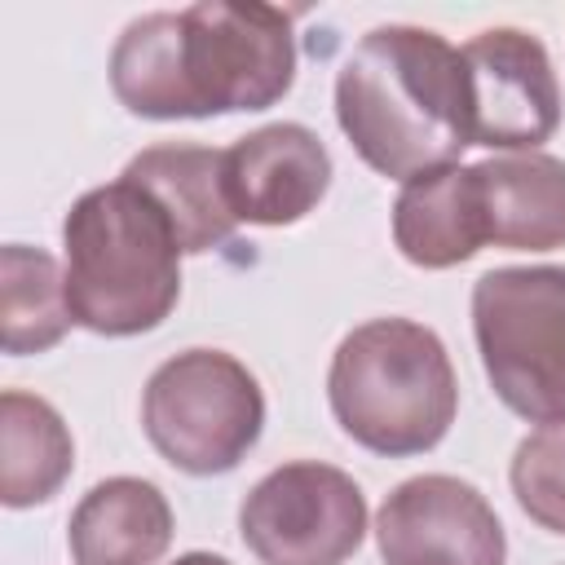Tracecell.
Here are the masks:
<instances>
[{"label":"cell","mask_w":565,"mask_h":565,"mask_svg":"<svg viewBox=\"0 0 565 565\" xmlns=\"http://www.w3.org/2000/svg\"><path fill=\"white\" fill-rule=\"evenodd\" d=\"M110 88L141 119L269 110L296 84L291 13L252 0H199L132 18L110 49Z\"/></svg>","instance_id":"1"},{"label":"cell","mask_w":565,"mask_h":565,"mask_svg":"<svg viewBox=\"0 0 565 565\" xmlns=\"http://www.w3.org/2000/svg\"><path fill=\"white\" fill-rule=\"evenodd\" d=\"M335 119L358 159L388 181L459 163L472 146L463 53L428 26H371L335 71Z\"/></svg>","instance_id":"2"},{"label":"cell","mask_w":565,"mask_h":565,"mask_svg":"<svg viewBox=\"0 0 565 565\" xmlns=\"http://www.w3.org/2000/svg\"><path fill=\"white\" fill-rule=\"evenodd\" d=\"M66 305L93 335L154 331L181 300V238L132 181L84 190L62 216Z\"/></svg>","instance_id":"3"},{"label":"cell","mask_w":565,"mask_h":565,"mask_svg":"<svg viewBox=\"0 0 565 565\" xmlns=\"http://www.w3.org/2000/svg\"><path fill=\"white\" fill-rule=\"evenodd\" d=\"M327 402L344 437L371 455L406 459L450 433L459 380L433 327L415 318H371L335 344Z\"/></svg>","instance_id":"4"},{"label":"cell","mask_w":565,"mask_h":565,"mask_svg":"<svg viewBox=\"0 0 565 565\" xmlns=\"http://www.w3.org/2000/svg\"><path fill=\"white\" fill-rule=\"evenodd\" d=\"M472 335L494 397L530 419H565V265H499L472 282Z\"/></svg>","instance_id":"5"},{"label":"cell","mask_w":565,"mask_h":565,"mask_svg":"<svg viewBox=\"0 0 565 565\" xmlns=\"http://www.w3.org/2000/svg\"><path fill=\"white\" fill-rule=\"evenodd\" d=\"M141 433L177 472H234L265 433L260 380L225 349H185L141 388Z\"/></svg>","instance_id":"6"},{"label":"cell","mask_w":565,"mask_h":565,"mask_svg":"<svg viewBox=\"0 0 565 565\" xmlns=\"http://www.w3.org/2000/svg\"><path fill=\"white\" fill-rule=\"evenodd\" d=\"M238 534L260 565H344L366 539V494L335 463L291 459L243 494Z\"/></svg>","instance_id":"7"},{"label":"cell","mask_w":565,"mask_h":565,"mask_svg":"<svg viewBox=\"0 0 565 565\" xmlns=\"http://www.w3.org/2000/svg\"><path fill=\"white\" fill-rule=\"evenodd\" d=\"M384 565H503L508 539L490 499L450 472L393 486L375 512Z\"/></svg>","instance_id":"8"},{"label":"cell","mask_w":565,"mask_h":565,"mask_svg":"<svg viewBox=\"0 0 565 565\" xmlns=\"http://www.w3.org/2000/svg\"><path fill=\"white\" fill-rule=\"evenodd\" d=\"M459 53L472 97V146L539 150L561 124V84L543 40L521 26H490Z\"/></svg>","instance_id":"9"},{"label":"cell","mask_w":565,"mask_h":565,"mask_svg":"<svg viewBox=\"0 0 565 565\" xmlns=\"http://www.w3.org/2000/svg\"><path fill=\"white\" fill-rule=\"evenodd\" d=\"M331 154L305 124H265L225 150V199L243 225H296L331 190Z\"/></svg>","instance_id":"10"},{"label":"cell","mask_w":565,"mask_h":565,"mask_svg":"<svg viewBox=\"0 0 565 565\" xmlns=\"http://www.w3.org/2000/svg\"><path fill=\"white\" fill-rule=\"evenodd\" d=\"M393 243L419 269H455L486 247L477 163H446L402 181L393 199Z\"/></svg>","instance_id":"11"},{"label":"cell","mask_w":565,"mask_h":565,"mask_svg":"<svg viewBox=\"0 0 565 565\" xmlns=\"http://www.w3.org/2000/svg\"><path fill=\"white\" fill-rule=\"evenodd\" d=\"M119 177L141 185L163 207L185 256L221 247L238 225L225 199V150L163 141L132 154Z\"/></svg>","instance_id":"12"},{"label":"cell","mask_w":565,"mask_h":565,"mask_svg":"<svg viewBox=\"0 0 565 565\" xmlns=\"http://www.w3.org/2000/svg\"><path fill=\"white\" fill-rule=\"evenodd\" d=\"M172 543V503L146 477L97 481L66 521L75 565H159Z\"/></svg>","instance_id":"13"},{"label":"cell","mask_w":565,"mask_h":565,"mask_svg":"<svg viewBox=\"0 0 565 565\" xmlns=\"http://www.w3.org/2000/svg\"><path fill=\"white\" fill-rule=\"evenodd\" d=\"M486 243L508 252L565 247V159L543 150L494 154L477 163Z\"/></svg>","instance_id":"14"},{"label":"cell","mask_w":565,"mask_h":565,"mask_svg":"<svg viewBox=\"0 0 565 565\" xmlns=\"http://www.w3.org/2000/svg\"><path fill=\"white\" fill-rule=\"evenodd\" d=\"M75 468V441L53 402L4 388L0 393V499L4 508L49 503Z\"/></svg>","instance_id":"15"},{"label":"cell","mask_w":565,"mask_h":565,"mask_svg":"<svg viewBox=\"0 0 565 565\" xmlns=\"http://www.w3.org/2000/svg\"><path fill=\"white\" fill-rule=\"evenodd\" d=\"M66 274L44 247H0V344L4 353H44L71 331Z\"/></svg>","instance_id":"16"},{"label":"cell","mask_w":565,"mask_h":565,"mask_svg":"<svg viewBox=\"0 0 565 565\" xmlns=\"http://www.w3.org/2000/svg\"><path fill=\"white\" fill-rule=\"evenodd\" d=\"M508 481H512V494H516L521 512L539 530L565 534V419L534 428L516 446Z\"/></svg>","instance_id":"17"},{"label":"cell","mask_w":565,"mask_h":565,"mask_svg":"<svg viewBox=\"0 0 565 565\" xmlns=\"http://www.w3.org/2000/svg\"><path fill=\"white\" fill-rule=\"evenodd\" d=\"M172 565H230V561L216 556V552H185V556H177Z\"/></svg>","instance_id":"18"}]
</instances>
